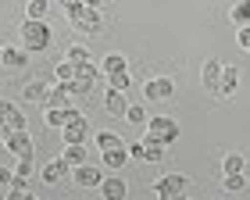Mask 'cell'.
Masks as SVG:
<instances>
[{"mask_svg": "<svg viewBox=\"0 0 250 200\" xmlns=\"http://www.w3.org/2000/svg\"><path fill=\"white\" fill-rule=\"evenodd\" d=\"M143 147H146V158H143V161H150V164H154V161H165V150H168V147H165L157 136L146 132V136H143Z\"/></svg>", "mask_w": 250, "mask_h": 200, "instance_id": "cell-19", "label": "cell"}, {"mask_svg": "<svg viewBox=\"0 0 250 200\" xmlns=\"http://www.w3.org/2000/svg\"><path fill=\"white\" fill-rule=\"evenodd\" d=\"M125 150H129V158H136V161H143V158H146V147H143V140H140V143H129Z\"/></svg>", "mask_w": 250, "mask_h": 200, "instance_id": "cell-35", "label": "cell"}, {"mask_svg": "<svg viewBox=\"0 0 250 200\" xmlns=\"http://www.w3.org/2000/svg\"><path fill=\"white\" fill-rule=\"evenodd\" d=\"M61 158L72 164V168H75V164H86V147H83V143H64V154H61Z\"/></svg>", "mask_w": 250, "mask_h": 200, "instance_id": "cell-20", "label": "cell"}, {"mask_svg": "<svg viewBox=\"0 0 250 200\" xmlns=\"http://www.w3.org/2000/svg\"><path fill=\"white\" fill-rule=\"evenodd\" d=\"M0 129H4V136H7V132H15V129H25V115L11 104L4 115H0Z\"/></svg>", "mask_w": 250, "mask_h": 200, "instance_id": "cell-15", "label": "cell"}, {"mask_svg": "<svg viewBox=\"0 0 250 200\" xmlns=\"http://www.w3.org/2000/svg\"><path fill=\"white\" fill-rule=\"evenodd\" d=\"M143 97H146V100H154V104H168V100L175 97V82L168 79V75L146 79V86H143Z\"/></svg>", "mask_w": 250, "mask_h": 200, "instance_id": "cell-6", "label": "cell"}, {"mask_svg": "<svg viewBox=\"0 0 250 200\" xmlns=\"http://www.w3.org/2000/svg\"><path fill=\"white\" fill-rule=\"evenodd\" d=\"M218 79H222V61H204V72H200V82H204V90L218 97Z\"/></svg>", "mask_w": 250, "mask_h": 200, "instance_id": "cell-11", "label": "cell"}, {"mask_svg": "<svg viewBox=\"0 0 250 200\" xmlns=\"http://www.w3.org/2000/svg\"><path fill=\"white\" fill-rule=\"evenodd\" d=\"M107 86H111V90H122V93H125V90L132 86V75L125 72V68H122V72H111V75H107Z\"/></svg>", "mask_w": 250, "mask_h": 200, "instance_id": "cell-24", "label": "cell"}, {"mask_svg": "<svg viewBox=\"0 0 250 200\" xmlns=\"http://www.w3.org/2000/svg\"><path fill=\"white\" fill-rule=\"evenodd\" d=\"M125 118H129L132 125H146V107L143 104H129L125 107Z\"/></svg>", "mask_w": 250, "mask_h": 200, "instance_id": "cell-30", "label": "cell"}, {"mask_svg": "<svg viewBox=\"0 0 250 200\" xmlns=\"http://www.w3.org/2000/svg\"><path fill=\"white\" fill-rule=\"evenodd\" d=\"M47 7H50V0H29L25 15H29V18H43V15H47Z\"/></svg>", "mask_w": 250, "mask_h": 200, "instance_id": "cell-33", "label": "cell"}, {"mask_svg": "<svg viewBox=\"0 0 250 200\" xmlns=\"http://www.w3.org/2000/svg\"><path fill=\"white\" fill-rule=\"evenodd\" d=\"M146 132H150V136H157L165 143V147H172V143L179 140V121L175 118H146Z\"/></svg>", "mask_w": 250, "mask_h": 200, "instance_id": "cell-4", "label": "cell"}, {"mask_svg": "<svg viewBox=\"0 0 250 200\" xmlns=\"http://www.w3.org/2000/svg\"><path fill=\"white\" fill-rule=\"evenodd\" d=\"M11 179H15V175H11V168H0V186H11Z\"/></svg>", "mask_w": 250, "mask_h": 200, "instance_id": "cell-37", "label": "cell"}, {"mask_svg": "<svg viewBox=\"0 0 250 200\" xmlns=\"http://www.w3.org/2000/svg\"><path fill=\"white\" fill-rule=\"evenodd\" d=\"M125 93L122 90H107V97H104V111L107 115H115V118H125Z\"/></svg>", "mask_w": 250, "mask_h": 200, "instance_id": "cell-16", "label": "cell"}, {"mask_svg": "<svg viewBox=\"0 0 250 200\" xmlns=\"http://www.w3.org/2000/svg\"><path fill=\"white\" fill-rule=\"evenodd\" d=\"M18 36H21V47H25L29 54L32 50H47L54 43V32H50V25L43 18H25L21 29H18Z\"/></svg>", "mask_w": 250, "mask_h": 200, "instance_id": "cell-1", "label": "cell"}, {"mask_svg": "<svg viewBox=\"0 0 250 200\" xmlns=\"http://www.w3.org/2000/svg\"><path fill=\"white\" fill-rule=\"evenodd\" d=\"M236 29H240V36H236V40H240V47L250 50V25H236Z\"/></svg>", "mask_w": 250, "mask_h": 200, "instance_id": "cell-36", "label": "cell"}, {"mask_svg": "<svg viewBox=\"0 0 250 200\" xmlns=\"http://www.w3.org/2000/svg\"><path fill=\"white\" fill-rule=\"evenodd\" d=\"M21 97L32 100V104H47V86L43 82H29L25 90H21Z\"/></svg>", "mask_w": 250, "mask_h": 200, "instance_id": "cell-22", "label": "cell"}, {"mask_svg": "<svg viewBox=\"0 0 250 200\" xmlns=\"http://www.w3.org/2000/svg\"><path fill=\"white\" fill-rule=\"evenodd\" d=\"M47 107H72V90H68V82H58L47 90Z\"/></svg>", "mask_w": 250, "mask_h": 200, "instance_id": "cell-14", "label": "cell"}, {"mask_svg": "<svg viewBox=\"0 0 250 200\" xmlns=\"http://www.w3.org/2000/svg\"><path fill=\"white\" fill-rule=\"evenodd\" d=\"M32 172H36V161H32V154H29V158H18V164H15V175H18V179H29Z\"/></svg>", "mask_w": 250, "mask_h": 200, "instance_id": "cell-32", "label": "cell"}, {"mask_svg": "<svg viewBox=\"0 0 250 200\" xmlns=\"http://www.w3.org/2000/svg\"><path fill=\"white\" fill-rule=\"evenodd\" d=\"M4 64L21 72V68L29 64V50H25V47H4Z\"/></svg>", "mask_w": 250, "mask_h": 200, "instance_id": "cell-17", "label": "cell"}, {"mask_svg": "<svg viewBox=\"0 0 250 200\" xmlns=\"http://www.w3.org/2000/svg\"><path fill=\"white\" fill-rule=\"evenodd\" d=\"M115 147H122V140L115 136V132H97V150L104 154V150H115Z\"/></svg>", "mask_w": 250, "mask_h": 200, "instance_id": "cell-27", "label": "cell"}, {"mask_svg": "<svg viewBox=\"0 0 250 200\" xmlns=\"http://www.w3.org/2000/svg\"><path fill=\"white\" fill-rule=\"evenodd\" d=\"M100 182H104V172L97 164H75L72 168V186H79V190H100Z\"/></svg>", "mask_w": 250, "mask_h": 200, "instance_id": "cell-7", "label": "cell"}, {"mask_svg": "<svg viewBox=\"0 0 250 200\" xmlns=\"http://www.w3.org/2000/svg\"><path fill=\"white\" fill-rule=\"evenodd\" d=\"M97 75H104V72H97V64H93V61L75 64V75H72V82H68L72 97H79V93H89V90H93V82H97Z\"/></svg>", "mask_w": 250, "mask_h": 200, "instance_id": "cell-3", "label": "cell"}, {"mask_svg": "<svg viewBox=\"0 0 250 200\" xmlns=\"http://www.w3.org/2000/svg\"><path fill=\"white\" fill-rule=\"evenodd\" d=\"M72 29H79L83 36H97L104 29V18H100V7H83V15L72 18Z\"/></svg>", "mask_w": 250, "mask_h": 200, "instance_id": "cell-8", "label": "cell"}, {"mask_svg": "<svg viewBox=\"0 0 250 200\" xmlns=\"http://www.w3.org/2000/svg\"><path fill=\"white\" fill-rule=\"evenodd\" d=\"M64 143H86V136H89V121H86V115L83 111H68V121H64Z\"/></svg>", "mask_w": 250, "mask_h": 200, "instance_id": "cell-5", "label": "cell"}, {"mask_svg": "<svg viewBox=\"0 0 250 200\" xmlns=\"http://www.w3.org/2000/svg\"><path fill=\"white\" fill-rule=\"evenodd\" d=\"M64 58L72 61V64H83V61H89V50L83 47V43H72V47L64 50Z\"/></svg>", "mask_w": 250, "mask_h": 200, "instance_id": "cell-28", "label": "cell"}, {"mask_svg": "<svg viewBox=\"0 0 250 200\" xmlns=\"http://www.w3.org/2000/svg\"><path fill=\"white\" fill-rule=\"evenodd\" d=\"M0 147H4V129H0Z\"/></svg>", "mask_w": 250, "mask_h": 200, "instance_id": "cell-39", "label": "cell"}, {"mask_svg": "<svg viewBox=\"0 0 250 200\" xmlns=\"http://www.w3.org/2000/svg\"><path fill=\"white\" fill-rule=\"evenodd\" d=\"M83 4H86V7H100L104 0H83Z\"/></svg>", "mask_w": 250, "mask_h": 200, "instance_id": "cell-38", "label": "cell"}, {"mask_svg": "<svg viewBox=\"0 0 250 200\" xmlns=\"http://www.w3.org/2000/svg\"><path fill=\"white\" fill-rule=\"evenodd\" d=\"M72 75H75V64L68 58H61V64L54 68V79H58V82H72Z\"/></svg>", "mask_w": 250, "mask_h": 200, "instance_id": "cell-29", "label": "cell"}, {"mask_svg": "<svg viewBox=\"0 0 250 200\" xmlns=\"http://www.w3.org/2000/svg\"><path fill=\"white\" fill-rule=\"evenodd\" d=\"M100 193H104L107 200H125V197H129V186H125L122 175H111V179L100 182Z\"/></svg>", "mask_w": 250, "mask_h": 200, "instance_id": "cell-13", "label": "cell"}, {"mask_svg": "<svg viewBox=\"0 0 250 200\" xmlns=\"http://www.w3.org/2000/svg\"><path fill=\"white\" fill-rule=\"evenodd\" d=\"M232 21L236 25H250V0H240V4L232 7Z\"/></svg>", "mask_w": 250, "mask_h": 200, "instance_id": "cell-31", "label": "cell"}, {"mask_svg": "<svg viewBox=\"0 0 250 200\" xmlns=\"http://www.w3.org/2000/svg\"><path fill=\"white\" fill-rule=\"evenodd\" d=\"M68 175H72V164H68L64 158H54L50 164H43V182L47 186H61Z\"/></svg>", "mask_w": 250, "mask_h": 200, "instance_id": "cell-10", "label": "cell"}, {"mask_svg": "<svg viewBox=\"0 0 250 200\" xmlns=\"http://www.w3.org/2000/svg\"><path fill=\"white\" fill-rule=\"evenodd\" d=\"M240 90V68L232 64H222V79H218V97H232Z\"/></svg>", "mask_w": 250, "mask_h": 200, "instance_id": "cell-12", "label": "cell"}, {"mask_svg": "<svg viewBox=\"0 0 250 200\" xmlns=\"http://www.w3.org/2000/svg\"><path fill=\"white\" fill-rule=\"evenodd\" d=\"M68 111H72V107H47V115H43V118H47V125H50V129H64Z\"/></svg>", "mask_w": 250, "mask_h": 200, "instance_id": "cell-21", "label": "cell"}, {"mask_svg": "<svg viewBox=\"0 0 250 200\" xmlns=\"http://www.w3.org/2000/svg\"><path fill=\"white\" fill-rule=\"evenodd\" d=\"M100 158H104V164H107L111 172H122L125 161H129V150H125V143H122V147H115V150H104Z\"/></svg>", "mask_w": 250, "mask_h": 200, "instance_id": "cell-18", "label": "cell"}, {"mask_svg": "<svg viewBox=\"0 0 250 200\" xmlns=\"http://www.w3.org/2000/svg\"><path fill=\"white\" fill-rule=\"evenodd\" d=\"M4 147L15 154V158H29V154H32V136H29V129L7 132V136H4Z\"/></svg>", "mask_w": 250, "mask_h": 200, "instance_id": "cell-9", "label": "cell"}, {"mask_svg": "<svg viewBox=\"0 0 250 200\" xmlns=\"http://www.w3.org/2000/svg\"><path fill=\"white\" fill-rule=\"evenodd\" d=\"M61 7H64V15H68V21H72L75 15H83V7H86V4H83V0H61Z\"/></svg>", "mask_w": 250, "mask_h": 200, "instance_id": "cell-34", "label": "cell"}, {"mask_svg": "<svg viewBox=\"0 0 250 200\" xmlns=\"http://www.w3.org/2000/svg\"><path fill=\"white\" fill-rule=\"evenodd\" d=\"M122 68H125V58H122V54H107V58L100 61V72H104V75H111V72H122Z\"/></svg>", "mask_w": 250, "mask_h": 200, "instance_id": "cell-26", "label": "cell"}, {"mask_svg": "<svg viewBox=\"0 0 250 200\" xmlns=\"http://www.w3.org/2000/svg\"><path fill=\"white\" fill-rule=\"evenodd\" d=\"M243 154H225V161H222V172L225 175H236V172H243Z\"/></svg>", "mask_w": 250, "mask_h": 200, "instance_id": "cell-25", "label": "cell"}, {"mask_svg": "<svg viewBox=\"0 0 250 200\" xmlns=\"http://www.w3.org/2000/svg\"><path fill=\"white\" fill-rule=\"evenodd\" d=\"M186 190H189V179H186V175H179V172L161 175V179L150 186V193L161 197V200H179V197H186Z\"/></svg>", "mask_w": 250, "mask_h": 200, "instance_id": "cell-2", "label": "cell"}, {"mask_svg": "<svg viewBox=\"0 0 250 200\" xmlns=\"http://www.w3.org/2000/svg\"><path fill=\"white\" fill-rule=\"evenodd\" d=\"M247 186H250V182L243 179V172H236V175H225V182H222V190H225V193H243V190H247Z\"/></svg>", "mask_w": 250, "mask_h": 200, "instance_id": "cell-23", "label": "cell"}]
</instances>
